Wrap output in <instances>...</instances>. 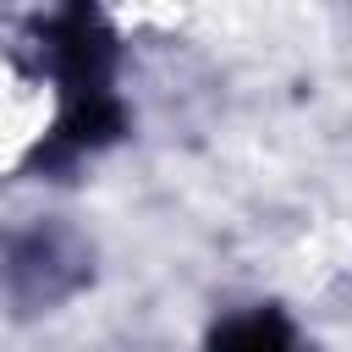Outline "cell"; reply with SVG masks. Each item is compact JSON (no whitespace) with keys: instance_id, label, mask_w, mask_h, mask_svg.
Segmentation results:
<instances>
[{"instance_id":"6da1fadb","label":"cell","mask_w":352,"mask_h":352,"mask_svg":"<svg viewBox=\"0 0 352 352\" xmlns=\"http://www.w3.org/2000/svg\"><path fill=\"white\" fill-rule=\"evenodd\" d=\"M44 38H50V72H55V94H60L50 160L110 143L121 132V99H116V44H110L99 11H88V6L55 11Z\"/></svg>"},{"instance_id":"7a4b0ae2","label":"cell","mask_w":352,"mask_h":352,"mask_svg":"<svg viewBox=\"0 0 352 352\" xmlns=\"http://www.w3.org/2000/svg\"><path fill=\"white\" fill-rule=\"evenodd\" d=\"M209 352H302V346H297V330L286 324V314H275V308H242V314H231V319L214 324Z\"/></svg>"}]
</instances>
